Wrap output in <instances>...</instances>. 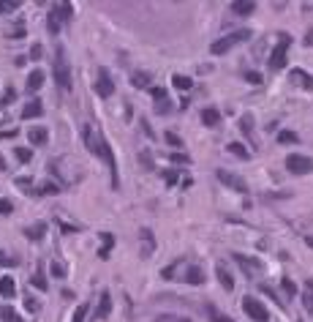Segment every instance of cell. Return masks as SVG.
<instances>
[{
	"label": "cell",
	"mask_w": 313,
	"mask_h": 322,
	"mask_svg": "<svg viewBox=\"0 0 313 322\" xmlns=\"http://www.w3.org/2000/svg\"><path fill=\"white\" fill-rule=\"evenodd\" d=\"M215 175H218V180H221L223 186H229L232 191H237V194H248V183H245V180H242L240 175H234V172H229V169H218Z\"/></svg>",
	"instance_id": "52a82bcc"
},
{
	"label": "cell",
	"mask_w": 313,
	"mask_h": 322,
	"mask_svg": "<svg viewBox=\"0 0 313 322\" xmlns=\"http://www.w3.org/2000/svg\"><path fill=\"white\" fill-rule=\"evenodd\" d=\"M14 153H17V159H19L22 164H27L30 159H33V151H30V147H17Z\"/></svg>",
	"instance_id": "836d02e7"
},
{
	"label": "cell",
	"mask_w": 313,
	"mask_h": 322,
	"mask_svg": "<svg viewBox=\"0 0 313 322\" xmlns=\"http://www.w3.org/2000/svg\"><path fill=\"white\" fill-rule=\"evenodd\" d=\"M183 281H185V284H193V287H202V284H205V270H202L199 265H193V268L185 270Z\"/></svg>",
	"instance_id": "4fadbf2b"
},
{
	"label": "cell",
	"mask_w": 313,
	"mask_h": 322,
	"mask_svg": "<svg viewBox=\"0 0 313 322\" xmlns=\"http://www.w3.org/2000/svg\"><path fill=\"white\" fill-rule=\"evenodd\" d=\"M172 85H175L177 90H191L193 88V80H191V77H185V74H175V77H172Z\"/></svg>",
	"instance_id": "cb8c5ba5"
},
{
	"label": "cell",
	"mask_w": 313,
	"mask_h": 322,
	"mask_svg": "<svg viewBox=\"0 0 313 322\" xmlns=\"http://www.w3.org/2000/svg\"><path fill=\"white\" fill-rule=\"evenodd\" d=\"M305 243H308V246L313 249V235H308V238H305Z\"/></svg>",
	"instance_id": "11a10c76"
},
{
	"label": "cell",
	"mask_w": 313,
	"mask_h": 322,
	"mask_svg": "<svg viewBox=\"0 0 313 322\" xmlns=\"http://www.w3.org/2000/svg\"><path fill=\"white\" fill-rule=\"evenodd\" d=\"M131 85L139 90H145V88H150V74H145V71H136L134 77H131Z\"/></svg>",
	"instance_id": "d4e9b609"
},
{
	"label": "cell",
	"mask_w": 313,
	"mask_h": 322,
	"mask_svg": "<svg viewBox=\"0 0 313 322\" xmlns=\"http://www.w3.org/2000/svg\"><path fill=\"white\" fill-rule=\"evenodd\" d=\"M226 151H229L232 156H237V159H242V161L250 159V151H248V147H242L240 142H229V145H226Z\"/></svg>",
	"instance_id": "603a6c76"
},
{
	"label": "cell",
	"mask_w": 313,
	"mask_h": 322,
	"mask_svg": "<svg viewBox=\"0 0 313 322\" xmlns=\"http://www.w3.org/2000/svg\"><path fill=\"white\" fill-rule=\"evenodd\" d=\"M41 46H38V44H33V49H30V60H41Z\"/></svg>",
	"instance_id": "c3c4849f"
},
{
	"label": "cell",
	"mask_w": 313,
	"mask_h": 322,
	"mask_svg": "<svg viewBox=\"0 0 313 322\" xmlns=\"http://www.w3.org/2000/svg\"><path fill=\"white\" fill-rule=\"evenodd\" d=\"M14 210V205H11V200H0V216H9Z\"/></svg>",
	"instance_id": "ab89813d"
},
{
	"label": "cell",
	"mask_w": 313,
	"mask_h": 322,
	"mask_svg": "<svg viewBox=\"0 0 313 322\" xmlns=\"http://www.w3.org/2000/svg\"><path fill=\"white\" fill-rule=\"evenodd\" d=\"M41 85H44V71L41 68H33V71L27 74V90L36 93V90H41Z\"/></svg>",
	"instance_id": "ac0fdd59"
},
{
	"label": "cell",
	"mask_w": 313,
	"mask_h": 322,
	"mask_svg": "<svg viewBox=\"0 0 313 322\" xmlns=\"http://www.w3.org/2000/svg\"><path fill=\"white\" fill-rule=\"evenodd\" d=\"M46 235V221H38V224H30L25 230V238L27 240H41Z\"/></svg>",
	"instance_id": "d6986e66"
},
{
	"label": "cell",
	"mask_w": 313,
	"mask_h": 322,
	"mask_svg": "<svg viewBox=\"0 0 313 322\" xmlns=\"http://www.w3.org/2000/svg\"><path fill=\"white\" fill-rule=\"evenodd\" d=\"M215 276H218V281H221V287L226 289V292H232L234 289V279H232V273L223 268V265H215Z\"/></svg>",
	"instance_id": "2e32d148"
},
{
	"label": "cell",
	"mask_w": 313,
	"mask_h": 322,
	"mask_svg": "<svg viewBox=\"0 0 313 322\" xmlns=\"http://www.w3.org/2000/svg\"><path fill=\"white\" fill-rule=\"evenodd\" d=\"M163 180H166L169 186H172V183H177V172H175V169H169L166 175H163Z\"/></svg>",
	"instance_id": "681fc988"
},
{
	"label": "cell",
	"mask_w": 313,
	"mask_h": 322,
	"mask_svg": "<svg viewBox=\"0 0 313 322\" xmlns=\"http://www.w3.org/2000/svg\"><path fill=\"white\" fill-rule=\"evenodd\" d=\"M297 139H300V137H297L294 131H278V142H280V145H286V142H297Z\"/></svg>",
	"instance_id": "d6a6232c"
},
{
	"label": "cell",
	"mask_w": 313,
	"mask_h": 322,
	"mask_svg": "<svg viewBox=\"0 0 313 322\" xmlns=\"http://www.w3.org/2000/svg\"><path fill=\"white\" fill-rule=\"evenodd\" d=\"M58 227H60V232H66V235H74V232H76V227L66 224V221H60V218H58Z\"/></svg>",
	"instance_id": "7dc6e473"
},
{
	"label": "cell",
	"mask_w": 313,
	"mask_h": 322,
	"mask_svg": "<svg viewBox=\"0 0 313 322\" xmlns=\"http://www.w3.org/2000/svg\"><path fill=\"white\" fill-rule=\"evenodd\" d=\"M96 93L101 98H109L115 93V82L109 80V74L106 71H101V77H98V82H96Z\"/></svg>",
	"instance_id": "30bf717a"
},
{
	"label": "cell",
	"mask_w": 313,
	"mask_h": 322,
	"mask_svg": "<svg viewBox=\"0 0 313 322\" xmlns=\"http://www.w3.org/2000/svg\"><path fill=\"white\" fill-rule=\"evenodd\" d=\"M158 322H191L185 317H158Z\"/></svg>",
	"instance_id": "f907efd6"
},
{
	"label": "cell",
	"mask_w": 313,
	"mask_h": 322,
	"mask_svg": "<svg viewBox=\"0 0 313 322\" xmlns=\"http://www.w3.org/2000/svg\"><path fill=\"white\" fill-rule=\"evenodd\" d=\"M245 80H248L250 85H262V74H259V71H248Z\"/></svg>",
	"instance_id": "ee69618b"
},
{
	"label": "cell",
	"mask_w": 313,
	"mask_h": 322,
	"mask_svg": "<svg viewBox=\"0 0 313 322\" xmlns=\"http://www.w3.org/2000/svg\"><path fill=\"white\" fill-rule=\"evenodd\" d=\"M150 93H153L155 101H163V98H166V88H150Z\"/></svg>",
	"instance_id": "bcb514c9"
},
{
	"label": "cell",
	"mask_w": 313,
	"mask_h": 322,
	"mask_svg": "<svg viewBox=\"0 0 313 322\" xmlns=\"http://www.w3.org/2000/svg\"><path fill=\"white\" fill-rule=\"evenodd\" d=\"M0 317H3V322H22V317L11 309V306H3V309H0Z\"/></svg>",
	"instance_id": "4316f807"
},
{
	"label": "cell",
	"mask_w": 313,
	"mask_h": 322,
	"mask_svg": "<svg viewBox=\"0 0 313 322\" xmlns=\"http://www.w3.org/2000/svg\"><path fill=\"white\" fill-rule=\"evenodd\" d=\"M207 311H210V317H213V322H232L226 314H221V311H215V306H207Z\"/></svg>",
	"instance_id": "d590c367"
},
{
	"label": "cell",
	"mask_w": 313,
	"mask_h": 322,
	"mask_svg": "<svg viewBox=\"0 0 313 322\" xmlns=\"http://www.w3.org/2000/svg\"><path fill=\"white\" fill-rule=\"evenodd\" d=\"M169 109H172V104H166V98H163V101H155V112H158V115H166Z\"/></svg>",
	"instance_id": "60d3db41"
},
{
	"label": "cell",
	"mask_w": 313,
	"mask_h": 322,
	"mask_svg": "<svg viewBox=\"0 0 313 322\" xmlns=\"http://www.w3.org/2000/svg\"><path fill=\"white\" fill-rule=\"evenodd\" d=\"M112 246H115V238H112V235H104V243H101V249H98V257H101V260H106V257H109V251H112Z\"/></svg>",
	"instance_id": "484cf974"
},
{
	"label": "cell",
	"mask_w": 313,
	"mask_h": 322,
	"mask_svg": "<svg viewBox=\"0 0 313 322\" xmlns=\"http://www.w3.org/2000/svg\"><path fill=\"white\" fill-rule=\"evenodd\" d=\"M41 191H44V194H60V186H58V183H44Z\"/></svg>",
	"instance_id": "f6af8a7d"
},
{
	"label": "cell",
	"mask_w": 313,
	"mask_h": 322,
	"mask_svg": "<svg viewBox=\"0 0 313 322\" xmlns=\"http://www.w3.org/2000/svg\"><path fill=\"white\" fill-rule=\"evenodd\" d=\"M54 82H58L60 90H71V66H68V58L63 52V46H58V58H54Z\"/></svg>",
	"instance_id": "7a4b0ae2"
},
{
	"label": "cell",
	"mask_w": 313,
	"mask_h": 322,
	"mask_svg": "<svg viewBox=\"0 0 313 322\" xmlns=\"http://www.w3.org/2000/svg\"><path fill=\"white\" fill-rule=\"evenodd\" d=\"M166 142H169L172 147H183V139H180L175 131H166Z\"/></svg>",
	"instance_id": "8d00e7d4"
},
{
	"label": "cell",
	"mask_w": 313,
	"mask_h": 322,
	"mask_svg": "<svg viewBox=\"0 0 313 322\" xmlns=\"http://www.w3.org/2000/svg\"><path fill=\"white\" fill-rule=\"evenodd\" d=\"M52 276L54 279H63V276H66V268H63L60 262H52Z\"/></svg>",
	"instance_id": "7bdbcfd3"
},
{
	"label": "cell",
	"mask_w": 313,
	"mask_h": 322,
	"mask_svg": "<svg viewBox=\"0 0 313 322\" xmlns=\"http://www.w3.org/2000/svg\"><path fill=\"white\" fill-rule=\"evenodd\" d=\"M234 262H237L240 268L245 270V276H248V279H253L256 273H259V268H262L259 260H250V257H245V254H234Z\"/></svg>",
	"instance_id": "ba28073f"
},
{
	"label": "cell",
	"mask_w": 313,
	"mask_h": 322,
	"mask_svg": "<svg viewBox=\"0 0 313 322\" xmlns=\"http://www.w3.org/2000/svg\"><path fill=\"white\" fill-rule=\"evenodd\" d=\"M169 161L172 164H191V156H185V153H169Z\"/></svg>",
	"instance_id": "e575fe53"
},
{
	"label": "cell",
	"mask_w": 313,
	"mask_h": 322,
	"mask_svg": "<svg viewBox=\"0 0 313 322\" xmlns=\"http://www.w3.org/2000/svg\"><path fill=\"white\" fill-rule=\"evenodd\" d=\"M82 134H84V145H88V151L96 153V156H101V159L106 161L109 175H112V186L117 188V186H120V175H117V159H115V153H112V145H109V139H106L104 134H96L90 126H84Z\"/></svg>",
	"instance_id": "6da1fadb"
},
{
	"label": "cell",
	"mask_w": 313,
	"mask_h": 322,
	"mask_svg": "<svg viewBox=\"0 0 313 322\" xmlns=\"http://www.w3.org/2000/svg\"><path fill=\"white\" fill-rule=\"evenodd\" d=\"M63 25H66V22L60 17V6H54V9H49V14H46V28H49L52 36H58Z\"/></svg>",
	"instance_id": "9c48e42d"
},
{
	"label": "cell",
	"mask_w": 313,
	"mask_h": 322,
	"mask_svg": "<svg viewBox=\"0 0 313 322\" xmlns=\"http://www.w3.org/2000/svg\"><path fill=\"white\" fill-rule=\"evenodd\" d=\"M286 169L292 172V175H310L313 159L310 156H302V153H292V156H286Z\"/></svg>",
	"instance_id": "5b68a950"
},
{
	"label": "cell",
	"mask_w": 313,
	"mask_h": 322,
	"mask_svg": "<svg viewBox=\"0 0 313 322\" xmlns=\"http://www.w3.org/2000/svg\"><path fill=\"white\" fill-rule=\"evenodd\" d=\"M202 123L213 129V126H218V123H221V112H218L215 107H205V109H202Z\"/></svg>",
	"instance_id": "e0dca14e"
},
{
	"label": "cell",
	"mask_w": 313,
	"mask_h": 322,
	"mask_svg": "<svg viewBox=\"0 0 313 322\" xmlns=\"http://www.w3.org/2000/svg\"><path fill=\"white\" fill-rule=\"evenodd\" d=\"M0 295H3V298H14V295H17V281H14L11 276L0 279Z\"/></svg>",
	"instance_id": "44dd1931"
},
{
	"label": "cell",
	"mask_w": 313,
	"mask_h": 322,
	"mask_svg": "<svg viewBox=\"0 0 313 322\" xmlns=\"http://www.w3.org/2000/svg\"><path fill=\"white\" fill-rule=\"evenodd\" d=\"M109 314H112V298H109V292H104L98 303V319H106Z\"/></svg>",
	"instance_id": "7402d4cb"
},
{
	"label": "cell",
	"mask_w": 313,
	"mask_h": 322,
	"mask_svg": "<svg viewBox=\"0 0 313 322\" xmlns=\"http://www.w3.org/2000/svg\"><path fill=\"white\" fill-rule=\"evenodd\" d=\"M88 311H90V306H88V303L76 306V311H74V319H71V322H84V317H88Z\"/></svg>",
	"instance_id": "4dcf8cb0"
},
{
	"label": "cell",
	"mask_w": 313,
	"mask_h": 322,
	"mask_svg": "<svg viewBox=\"0 0 313 322\" xmlns=\"http://www.w3.org/2000/svg\"><path fill=\"white\" fill-rule=\"evenodd\" d=\"M280 287H283V292H286L289 298H294V295H297V284H294L292 279H286V276H283V281H280Z\"/></svg>",
	"instance_id": "1f68e13d"
},
{
	"label": "cell",
	"mask_w": 313,
	"mask_h": 322,
	"mask_svg": "<svg viewBox=\"0 0 313 322\" xmlns=\"http://www.w3.org/2000/svg\"><path fill=\"white\" fill-rule=\"evenodd\" d=\"M27 139H30V145H38V147H41V145L49 142V131H46L44 126H33V129L27 131Z\"/></svg>",
	"instance_id": "7c38bea8"
},
{
	"label": "cell",
	"mask_w": 313,
	"mask_h": 322,
	"mask_svg": "<svg viewBox=\"0 0 313 322\" xmlns=\"http://www.w3.org/2000/svg\"><path fill=\"white\" fill-rule=\"evenodd\" d=\"M302 41H305V46H313V28L308 30V33H305V38H302Z\"/></svg>",
	"instance_id": "f5cc1de1"
},
{
	"label": "cell",
	"mask_w": 313,
	"mask_h": 322,
	"mask_svg": "<svg viewBox=\"0 0 313 322\" xmlns=\"http://www.w3.org/2000/svg\"><path fill=\"white\" fill-rule=\"evenodd\" d=\"M232 11L237 14V17H250V14L256 11V3H253V0H234Z\"/></svg>",
	"instance_id": "5bb4252c"
},
{
	"label": "cell",
	"mask_w": 313,
	"mask_h": 322,
	"mask_svg": "<svg viewBox=\"0 0 313 322\" xmlns=\"http://www.w3.org/2000/svg\"><path fill=\"white\" fill-rule=\"evenodd\" d=\"M14 98H17V90H14V88H9V90L3 93V104H6V107L14 104Z\"/></svg>",
	"instance_id": "b9f144b4"
},
{
	"label": "cell",
	"mask_w": 313,
	"mask_h": 322,
	"mask_svg": "<svg viewBox=\"0 0 313 322\" xmlns=\"http://www.w3.org/2000/svg\"><path fill=\"white\" fill-rule=\"evenodd\" d=\"M242 309H245V314H248L250 319L270 322V314H267V309H264V303L256 301V298H242Z\"/></svg>",
	"instance_id": "8992f818"
},
{
	"label": "cell",
	"mask_w": 313,
	"mask_h": 322,
	"mask_svg": "<svg viewBox=\"0 0 313 322\" xmlns=\"http://www.w3.org/2000/svg\"><path fill=\"white\" fill-rule=\"evenodd\" d=\"M60 17H63V22H68V19L74 17V14H71V3H60Z\"/></svg>",
	"instance_id": "74e56055"
},
{
	"label": "cell",
	"mask_w": 313,
	"mask_h": 322,
	"mask_svg": "<svg viewBox=\"0 0 313 322\" xmlns=\"http://www.w3.org/2000/svg\"><path fill=\"white\" fill-rule=\"evenodd\" d=\"M17 137V129H9V131H3V134H0V139H14Z\"/></svg>",
	"instance_id": "816d5d0a"
},
{
	"label": "cell",
	"mask_w": 313,
	"mask_h": 322,
	"mask_svg": "<svg viewBox=\"0 0 313 322\" xmlns=\"http://www.w3.org/2000/svg\"><path fill=\"white\" fill-rule=\"evenodd\" d=\"M240 129L245 131V137H248V139L253 137V126H250V115H242V117H240Z\"/></svg>",
	"instance_id": "f546056e"
},
{
	"label": "cell",
	"mask_w": 313,
	"mask_h": 322,
	"mask_svg": "<svg viewBox=\"0 0 313 322\" xmlns=\"http://www.w3.org/2000/svg\"><path fill=\"white\" fill-rule=\"evenodd\" d=\"M292 82L294 85H300V88H305V90H310L313 93V77L308 74V71H302V68H292Z\"/></svg>",
	"instance_id": "8fae6325"
},
{
	"label": "cell",
	"mask_w": 313,
	"mask_h": 322,
	"mask_svg": "<svg viewBox=\"0 0 313 322\" xmlns=\"http://www.w3.org/2000/svg\"><path fill=\"white\" fill-rule=\"evenodd\" d=\"M248 38H250V30H237V33H229V36H223V38H218V41H213L210 52H213V55H226L234 44L248 41Z\"/></svg>",
	"instance_id": "3957f363"
},
{
	"label": "cell",
	"mask_w": 313,
	"mask_h": 322,
	"mask_svg": "<svg viewBox=\"0 0 313 322\" xmlns=\"http://www.w3.org/2000/svg\"><path fill=\"white\" fill-rule=\"evenodd\" d=\"M30 284H33V287H38L41 292H46V287H49V284H46V279H44V273H41V270H36V273H33Z\"/></svg>",
	"instance_id": "f1b7e54d"
},
{
	"label": "cell",
	"mask_w": 313,
	"mask_h": 322,
	"mask_svg": "<svg viewBox=\"0 0 313 322\" xmlns=\"http://www.w3.org/2000/svg\"><path fill=\"white\" fill-rule=\"evenodd\" d=\"M0 265H6V268H14V265H19V257H3V254H0Z\"/></svg>",
	"instance_id": "f35d334b"
},
{
	"label": "cell",
	"mask_w": 313,
	"mask_h": 322,
	"mask_svg": "<svg viewBox=\"0 0 313 322\" xmlns=\"http://www.w3.org/2000/svg\"><path fill=\"white\" fill-rule=\"evenodd\" d=\"M19 0H0V14H11V11H17L19 9Z\"/></svg>",
	"instance_id": "83f0119b"
},
{
	"label": "cell",
	"mask_w": 313,
	"mask_h": 322,
	"mask_svg": "<svg viewBox=\"0 0 313 322\" xmlns=\"http://www.w3.org/2000/svg\"><path fill=\"white\" fill-rule=\"evenodd\" d=\"M289 46H292V36L289 33H280V41L275 44V49L270 55V68L272 71H280V68H286V52Z\"/></svg>",
	"instance_id": "277c9868"
},
{
	"label": "cell",
	"mask_w": 313,
	"mask_h": 322,
	"mask_svg": "<svg viewBox=\"0 0 313 322\" xmlns=\"http://www.w3.org/2000/svg\"><path fill=\"white\" fill-rule=\"evenodd\" d=\"M11 38H25V28H17V30H11Z\"/></svg>",
	"instance_id": "db71d44e"
},
{
	"label": "cell",
	"mask_w": 313,
	"mask_h": 322,
	"mask_svg": "<svg viewBox=\"0 0 313 322\" xmlns=\"http://www.w3.org/2000/svg\"><path fill=\"white\" fill-rule=\"evenodd\" d=\"M302 306H305V311L313 317V279L305 281V289H302Z\"/></svg>",
	"instance_id": "ffe728a7"
},
{
	"label": "cell",
	"mask_w": 313,
	"mask_h": 322,
	"mask_svg": "<svg viewBox=\"0 0 313 322\" xmlns=\"http://www.w3.org/2000/svg\"><path fill=\"white\" fill-rule=\"evenodd\" d=\"M44 115V104L41 101H27L25 107H22V117L30 120V117H41Z\"/></svg>",
	"instance_id": "9a60e30c"
}]
</instances>
